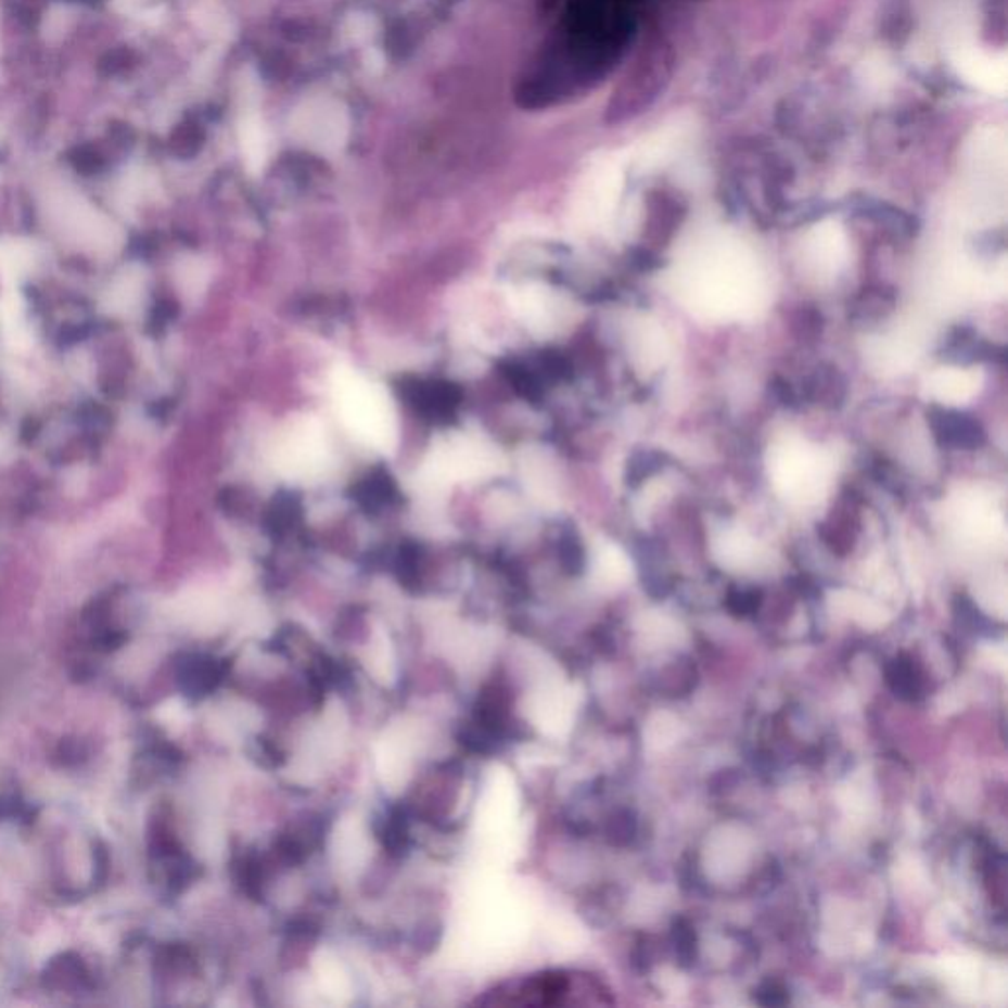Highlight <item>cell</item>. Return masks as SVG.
I'll return each mask as SVG.
<instances>
[{
  "label": "cell",
  "instance_id": "obj_5",
  "mask_svg": "<svg viewBox=\"0 0 1008 1008\" xmlns=\"http://www.w3.org/2000/svg\"><path fill=\"white\" fill-rule=\"evenodd\" d=\"M326 439L318 425H302L278 451V468L288 477L306 479L318 473L326 461Z\"/></svg>",
  "mask_w": 1008,
  "mask_h": 1008
},
{
  "label": "cell",
  "instance_id": "obj_1",
  "mask_svg": "<svg viewBox=\"0 0 1008 1008\" xmlns=\"http://www.w3.org/2000/svg\"><path fill=\"white\" fill-rule=\"evenodd\" d=\"M335 396L343 422L365 444L381 451L396 444V418L388 396L355 372H340Z\"/></svg>",
  "mask_w": 1008,
  "mask_h": 1008
},
{
  "label": "cell",
  "instance_id": "obj_3",
  "mask_svg": "<svg viewBox=\"0 0 1008 1008\" xmlns=\"http://www.w3.org/2000/svg\"><path fill=\"white\" fill-rule=\"evenodd\" d=\"M952 65L969 86L991 95L1007 93L1008 62L1005 53H988L973 43L957 42L952 48Z\"/></svg>",
  "mask_w": 1008,
  "mask_h": 1008
},
{
  "label": "cell",
  "instance_id": "obj_8",
  "mask_svg": "<svg viewBox=\"0 0 1008 1008\" xmlns=\"http://www.w3.org/2000/svg\"><path fill=\"white\" fill-rule=\"evenodd\" d=\"M221 676V669L215 664V660L203 659V656H193L183 664L181 669V679L186 681V688L190 691L212 690L215 679Z\"/></svg>",
  "mask_w": 1008,
  "mask_h": 1008
},
{
  "label": "cell",
  "instance_id": "obj_2",
  "mask_svg": "<svg viewBox=\"0 0 1008 1008\" xmlns=\"http://www.w3.org/2000/svg\"><path fill=\"white\" fill-rule=\"evenodd\" d=\"M292 135L311 149L331 152L343 146L349 135L345 109L331 99H309L292 117Z\"/></svg>",
  "mask_w": 1008,
  "mask_h": 1008
},
{
  "label": "cell",
  "instance_id": "obj_7",
  "mask_svg": "<svg viewBox=\"0 0 1008 1008\" xmlns=\"http://www.w3.org/2000/svg\"><path fill=\"white\" fill-rule=\"evenodd\" d=\"M935 432L945 444L956 447H977L983 442V432L969 416L957 412H942L935 418Z\"/></svg>",
  "mask_w": 1008,
  "mask_h": 1008
},
{
  "label": "cell",
  "instance_id": "obj_9",
  "mask_svg": "<svg viewBox=\"0 0 1008 1008\" xmlns=\"http://www.w3.org/2000/svg\"><path fill=\"white\" fill-rule=\"evenodd\" d=\"M660 465H662V457L642 451V454L635 457V465H630V475H633V479H637L635 483H640L650 475H654Z\"/></svg>",
  "mask_w": 1008,
  "mask_h": 1008
},
{
  "label": "cell",
  "instance_id": "obj_4",
  "mask_svg": "<svg viewBox=\"0 0 1008 1008\" xmlns=\"http://www.w3.org/2000/svg\"><path fill=\"white\" fill-rule=\"evenodd\" d=\"M495 465L493 454L469 437H459L439 449L430 465L435 481H463L481 477Z\"/></svg>",
  "mask_w": 1008,
  "mask_h": 1008
},
{
  "label": "cell",
  "instance_id": "obj_6",
  "mask_svg": "<svg viewBox=\"0 0 1008 1008\" xmlns=\"http://www.w3.org/2000/svg\"><path fill=\"white\" fill-rule=\"evenodd\" d=\"M239 142L246 168L258 174L265 168L268 158V132L263 118L253 111H246L239 120Z\"/></svg>",
  "mask_w": 1008,
  "mask_h": 1008
}]
</instances>
